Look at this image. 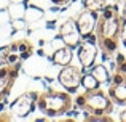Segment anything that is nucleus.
Listing matches in <instances>:
<instances>
[{"label": "nucleus", "instance_id": "f257e3e1", "mask_svg": "<svg viewBox=\"0 0 126 122\" xmlns=\"http://www.w3.org/2000/svg\"><path fill=\"white\" fill-rule=\"evenodd\" d=\"M96 40L97 47L102 51V60L109 61L117 55L121 40V15L118 5H105L99 13L96 24Z\"/></svg>", "mask_w": 126, "mask_h": 122}, {"label": "nucleus", "instance_id": "f03ea898", "mask_svg": "<svg viewBox=\"0 0 126 122\" xmlns=\"http://www.w3.org/2000/svg\"><path fill=\"white\" fill-rule=\"evenodd\" d=\"M74 106V100L70 97V92H61V90H48L38 93L37 98V108L45 114L46 117H56L69 113Z\"/></svg>", "mask_w": 126, "mask_h": 122}, {"label": "nucleus", "instance_id": "7ed1b4c3", "mask_svg": "<svg viewBox=\"0 0 126 122\" xmlns=\"http://www.w3.org/2000/svg\"><path fill=\"white\" fill-rule=\"evenodd\" d=\"M74 103L86 114H93V116H109L113 111V100L101 88L85 90L83 93H78Z\"/></svg>", "mask_w": 126, "mask_h": 122}, {"label": "nucleus", "instance_id": "20e7f679", "mask_svg": "<svg viewBox=\"0 0 126 122\" xmlns=\"http://www.w3.org/2000/svg\"><path fill=\"white\" fill-rule=\"evenodd\" d=\"M107 93L113 103L126 104V56L121 51H117V68L112 75Z\"/></svg>", "mask_w": 126, "mask_h": 122}, {"label": "nucleus", "instance_id": "39448f33", "mask_svg": "<svg viewBox=\"0 0 126 122\" xmlns=\"http://www.w3.org/2000/svg\"><path fill=\"white\" fill-rule=\"evenodd\" d=\"M32 55H34V44L27 39H18L2 50L0 61L5 64H18V63L22 64Z\"/></svg>", "mask_w": 126, "mask_h": 122}, {"label": "nucleus", "instance_id": "423d86ee", "mask_svg": "<svg viewBox=\"0 0 126 122\" xmlns=\"http://www.w3.org/2000/svg\"><path fill=\"white\" fill-rule=\"evenodd\" d=\"M37 92H26V93L19 95L11 104H10V114L15 117H27L29 114H32V111L37 106Z\"/></svg>", "mask_w": 126, "mask_h": 122}, {"label": "nucleus", "instance_id": "0eeeda50", "mask_svg": "<svg viewBox=\"0 0 126 122\" xmlns=\"http://www.w3.org/2000/svg\"><path fill=\"white\" fill-rule=\"evenodd\" d=\"M81 79H83V72L78 66L74 64H65L62 66V69L58 74V80L67 92L74 93L78 90V87H81Z\"/></svg>", "mask_w": 126, "mask_h": 122}, {"label": "nucleus", "instance_id": "6e6552de", "mask_svg": "<svg viewBox=\"0 0 126 122\" xmlns=\"http://www.w3.org/2000/svg\"><path fill=\"white\" fill-rule=\"evenodd\" d=\"M77 50V56L80 61V66L83 69H91L94 66V61L97 58V40H96V35L89 39H83L78 45Z\"/></svg>", "mask_w": 126, "mask_h": 122}, {"label": "nucleus", "instance_id": "1a4fd4ad", "mask_svg": "<svg viewBox=\"0 0 126 122\" xmlns=\"http://www.w3.org/2000/svg\"><path fill=\"white\" fill-rule=\"evenodd\" d=\"M21 71V63L18 64H5L0 68V101H3L10 95L13 85Z\"/></svg>", "mask_w": 126, "mask_h": 122}, {"label": "nucleus", "instance_id": "9d476101", "mask_svg": "<svg viewBox=\"0 0 126 122\" xmlns=\"http://www.w3.org/2000/svg\"><path fill=\"white\" fill-rule=\"evenodd\" d=\"M59 37H61V40L64 42L67 47H70L72 50H75V48L80 45V42L83 40V37H81L80 31H78V27H77V21L72 19V18L62 21L61 27H59Z\"/></svg>", "mask_w": 126, "mask_h": 122}, {"label": "nucleus", "instance_id": "9b49d317", "mask_svg": "<svg viewBox=\"0 0 126 122\" xmlns=\"http://www.w3.org/2000/svg\"><path fill=\"white\" fill-rule=\"evenodd\" d=\"M99 19V11H93V10H83V11L78 15V18L75 19L77 21V27L80 31L81 37L83 39H89L94 35L96 31V24H97Z\"/></svg>", "mask_w": 126, "mask_h": 122}, {"label": "nucleus", "instance_id": "f8f14e48", "mask_svg": "<svg viewBox=\"0 0 126 122\" xmlns=\"http://www.w3.org/2000/svg\"><path fill=\"white\" fill-rule=\"evenodd\" d=\"M51 61L58 66H65V64H70L72 61V48L64 45V47L58 48L54 53L51 55Z\"/></svg>", "mask_w": 126, "mask_h": 122}, {"label": "nucleus", "instance_id": "ddd939ff", "mask_svg": "<svg viewBox=\"0 0 126 122\" xmlns=\"http://www.w3.org/2000/svg\"><path fill=\"white\" fill-rule=\"evenodd\" d=\"M89 72H91V74L94 75V77L97 79L101 84H104V82H109V79H110V77H109L110 74H109V71L105 69L104 64H96V66H93Z\"/></svg>", "mask_w": 126, "mask_h": 122}, {"label": "nucleus", "instance_id": "4468645a", "mask_svg": "<svg viewBox=\"0 0 126 122\" xmlns=\"http://www.w3.org/2000/svg\"><path fill=\"white\" fill-rule=\"evenodd\" d=\"M81 87H83L85 90H96V88H101V82H99L91 72H88V74H83Z\"/></svg>", "mask_w": 126, "mask_h": 122}, {"label": "nucleus", "instance_id": "2eb2a0df", "mask_svg": "<svg viewBox=\"0 0 126 122\" xmlns=\"http://www.w3.org/2000/svg\"><path fill=\"white\" fill-rule=\"evenodd\" d=\"M83 5H85L86 10H93V11L101 13L104 10V6L107 5V0H85Z\"/></svg>", "mask_w": 126, "mask_h": 122}, {"label": "nucleus", "instance_id": "dca6fc26", "mask_svg": "<svg viewBox=\"0 0 126 122\" xmlns=\"http://www.w3.org/2000/svg\"><path fill=\"white\" fill-rule=\"evenodd\" d=\"M121 39H123L125 44H126V3H125L123 15H121Z\"/></svg>", "mask_w": 126, "mask_h": 122}, {"label": "nucleus", "instance_id": "f3484780", "mask_svg": "<svg viewBox=\"0 0 126 122\" xmlns=\"http://www.w3.org/2000/svg\"><path fill=\"white\" fill-rule=\"evenodd\" d=\"M86 121H107V122H112V117L109 116H86Z\"/></svg>", "mask_w": 126, "mask_h": 122}, {"label": "nucleus", "instance_id": "a211bd4d", "mask_svg": "<svg viewBox=\"0 0 126 122\" xmlns=\"http://www.w3.org/2000/svg\"><path fill=\"white\" fill-rule=\"evenodd\" d=\"M51 3H54V5L58 6H62V5H67V3H70L72 0H49Z\"/></svg>", "mask_w": 126, "mask_h": 122}, {"label": "nucleus", "instance_id": "6ab92c4d", "mask_svg": "<svg viewBox=\"0 0 126 122\" xmlns=\"http://www.w3.org/2000/svg\"><path fill=\"white\" fill-rule=\"evenodd\" d=\"M120 121H121V122H126V109L120 113Z\"/></svg>", "mask_w": 126, "mask_h": 122}]
</instances>
